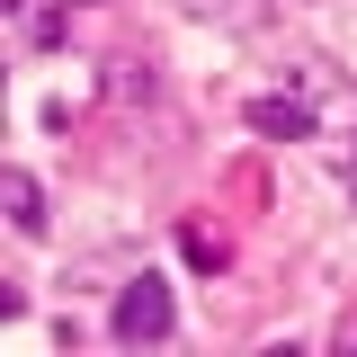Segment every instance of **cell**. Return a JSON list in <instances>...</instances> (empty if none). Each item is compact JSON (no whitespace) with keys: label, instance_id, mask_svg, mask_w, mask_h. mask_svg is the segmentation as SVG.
Returning <instances> with one entry per match:
<instances>
[{"label":"cell","instance_id":"cell-3","mask_svg":"<svg viewBox=\"0 0 357 357\" xmlns=\"http://www.w3.org/2000/svg\"><path fill=\"white\" fill-rule=\"evenodd\" d=\"M0 206H9V232H27V241H45V188H36V170H0Z\"/></svg>","mask_w":357,"mask_h":357},{"label":"cell","instance_id":"cell-5","mask_svg":"<svg viewBox=\"0 0 357 357\" xmlns=\"http://www.w3.org/2000/svg\"><path fill=\"white\" fill-rule=\"evenodd\" d=\"M178 250H188V268H223V232H206V223H178Z\"/></svg>","mask_w":357,"mask_h":357},{"label":"cell","instance_id":"cell-7","mask_svg":"<svg viewBox=\"0 0 357 357\" xmlns=\"http://www.w3.org/2000/svg\"><path fill=\"white\" fill-rule=\"evenodd\" d=\"M349 134H357V116H349ZM349 170H357V152H349Z\"/></svg>","mask_w":357,"mask_h":357},{"label":"cell","instance_id":"cell-6","mask_svg":"<svg viewBox=\"0 0 357 357\" xmlns=\"http://www.w3.org/2000/svg\"><path fill=\"white\" fill-rule=\"evenodd\" d=\"M107 89H116V98H152V63H116Z\"/></svg>","mask_w":357,"mask_h":357},{"label":"cell","instance_id":"cell-2","mask_svg":"<svg viewBox=\"0 0 357 357\" xmlns=\"http://www.w3.org/2000/svg\"><path fill=\"white\" fill-rule=\"evenodd\" d=\"M250 134H268V143H304V134H312V98H304V89H268V98H250Z\"/></svg>","mask_w":357,"mask_h":357},{"label":"cell","instance_id":"cell-4","mask_svg":"<svg viewBox=\"0 0 357 357\" xmlns=\"http://www.w3.org/2000/svg\"><path fill=\"white\" fill-rule=\"evenodd\" d=\"M206 27H232V36H259L268 18H277V0H188Z\"/></svg>","mask_w":357,"mask_h":357},{"label":"cell","instance_id":"cell-8","mask_svg":"<svg viewBox=\"0 0 357 357\" xmlns=\"http://www.w3.org/2000/svg\"><path fill=\"white\" fill-rule=\"evenodd\" d=\"M72 9H98V0H72Z\"/></svg>","mask_w":357,"mask_h":357},{"label":"cell","instance_id":"cell-9","mask_svg":"<svg viewBox=\"0 0 357 357\" xmlns=\"http://www.w3.org/2000/svg\"><path fill=\"white\" fill-rule=\"evenodd\" d=\"M9 9H27V0H9Z\"/></svg>","mask_w":357,"mask_h":357},{"label":"cell","instance_id":"cell-1","mask_svg":"<svg viewBox=\"0 0 357 357\" xmlns=\"http://www.w3.org/2000/svg\"><path fill=\"white\" fill-rule=\"evenodd\" d=\"M107 331L126 340V349H152V340H170L178 331V304H170V286L143 268V277H126L116 286V312H107Z\"/></svg>","mask_w":357,"mask_h":357}]
</instances>
